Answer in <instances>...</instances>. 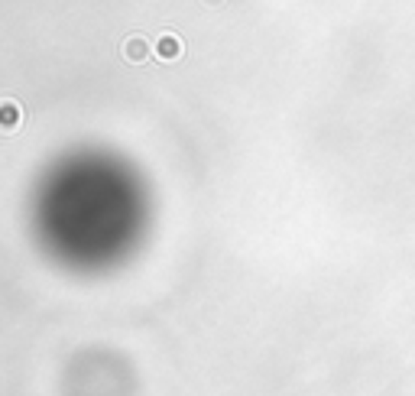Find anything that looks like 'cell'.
I'll use <instances>...</instances> for the list:
<instances>
[{
    "label": "cell",
    "instance_id": "cell-2",
    "mask_svg": "<svg viewBox=\"0 0 415 396\" xmlns=\"http://www.w3.org/2000/svg\"><path fill=\"white\" fill-rule=\"evenodd\" d=\"M185 56V43H182L175 33H162L159 39H156V59H162V62H175V59Z\"/></svg>",
    "mask_w": 415,
    "mask_h": 396
},
{
    "label": "cell",
    "instance_id": "cell-1",
    "mask_svg": "<svg viewBox=\"0 0 415 396\" xmlns=\"http://www.w3.org/2000/svg\"><path fill=\"white\" fill-rule=\"evenodd\" d=\"M120 52H123V59H127L130 66H143V62H150V59L156 56V49L150 46V39L146 36H127Z\"/></svg>",
    "mask_w": 415,
    "mask_h": 396
},
{
    "label": "cell",
    "instance_id": "cell-3",
    "mask_svg": "<svg viewBox=\"0 0 415 396\" xmlns=\"http://www.w3.org/2000/svg\"><path fill=\"white\" fill-rule=\"evenodd\" d=\"M19 121H23V117H19V107L7 98V101L0 104V130H3V133H13V130L19 127Z\"/></svg>",
    "mask_w": 415,
    "mask_h": 396
},
{
    "label": "cell",
    "instance_id": "cell-4",
    "mask_svg": "<svg viewBox=\"0 0 415 396\" xmlns=\"http://www.w3.org/2000/svg\"><path fill=\"white\" fill-rule=\"evenodd\" d=\"M205 3H211V7H221V3H224V0H205Z\"/></svg>",
    "mask_w": 415,
    "mask_h": 396
}]
</instances>
